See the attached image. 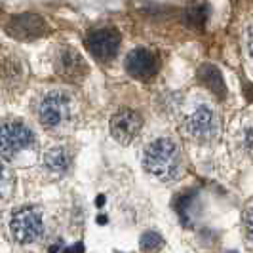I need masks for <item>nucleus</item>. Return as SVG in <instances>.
<instances>
[{"instance_id":"nucleus-1","label":"nucleus","mask_w":253,"mask_h":253,"mask_svg":"<svg viewBox=\"0 0 253 253\" xmlns=\"http://www.w3.org/2000/svg\"><path fill=\"white\" fill-rule=\"evenodd\" d=\"M143 166L147 173L158 181H171L177 177L179 168H181V152L175 141L160 137L152 141L147 147L143 156Z\"/></svg>"},{"instance_id":"nucleus-2","label":"nucleus","mask_w":253,"mask_h":253,"mask_svg":"<svg viewBox=\"0 0 253 253\" xmlns=\"http://www.w3.org/2000/svg\"><path fill=\"white\" fill-rule=\"evenodd\" d=\"M10 230L12 236L19 244H33L42 238L44 234V221L37 208H17L13 211L12 221H10Z\"/></svg>"},{"instance_id":"nucleus-3","label":"nucleus","mask_w":253,"mask_h":253,"mask_svg":"<svg viewBox=\"0 0 253 253\" xmlns=\"http://www.w3.org/2000/svg\"><path fill=\"white\" fill-rule=\"evenodd\" d=\"M6 33L19 42H33L48 33V23L35 12L15 13L6 23Z\"/></svg>"},{"instance_id":"nucleus-4","label":"nucleus","mask_w":253,"mask_h":253,"mask_svg":"<svg viewBox=\"0 0 253 253\" xmlns=\"http://www.w3.org/2000/svg\"><path fill=\"white\" fill-rule=\"evenodd\" d=\"M35 143V133L23 122H8L0 127V156L13 158Z\"/></svg>"},{"instance_id":"nucleus-5","label":"nucleus","mask_w":253,"mask_h":253,"mask_svg":"<svg viewBox=\"0 0 253 253\" xmlns=\"http://www.w3.org/2000/svg\"><path fill=\"white\" fill-rule=\"evenodd\" d=\"M86 48L89 50V53L101 61L107 63L116 57L118 48H120V33L114 27H101L91 31L86 37Z\"/></svg>"},{"instance_id":"nucleus-6","label":"nucleus","mask_w":253,"mask_h":253,"mask_svg":"<svg viewBox=\"0 0 253 253\" xmlns=\"http://www.w3.org/2000/svg\"><path fill=\"white\" fill-rule=\"evenodd\" d=\"M71 103L63 91H50L38 107V120L48 129L59 127L69 118Z\"/></svg>"},{"instance_id":"nucleus-7","label":"nucleus","mask_w":253,"mask_h":253,"mask_svg":"<svg viewBox=\"0 0 253 253\" xmlns=\"http://www.w3.org/2000/svg\"><path fill=\"white\" fill-rule=\"evenodd\" d=\"M109 127H111V135L114 139L122 145H127L139 135L141 127H143V118L139 113L131 109H122L113 114Z\"/></svg>"},{"instance_id":"nucleus-8","label":"nucleus","mask_w":253,"mask_h":253,"mask_svg":"<svg viewBox=\"0 0 253 253\" xmlns=\"http://www.w3.org/2000/svg\"><path fill=\"white\" fill-rule=\"evenodd\" d=\"M55 71L61 78L69 80V82H80L88 75L89 67L76 50L61 48L55 55Z\"/></svg>"},{"instance_id":"nucleus-9","label":"nucleus","mask_w":253,"mask_h":253,"mask_svg":"<svg viewBox=\"0 0 253 253\" xmlns=\"http://www.w3.org/2000/svg\"><path fill=\"white\" fill-rule=\"evenodd\" d=\"M187 131L194 139L211 141L219 131V120L210 107H198L187 118Z\"/></svg>"},{"instance_id":"nucleus-10","label":"nucleus","mask_w":253,"mask_h":253,"mask_svg":"<svg viewBox=\"0 0 253 253\" xmlns=\"http://www.w3.org/2000/svg\"><path fill=\"white\" fill-rule=\"evenodd\" d=\"M124 67H126V73H129L133 78L147 80L158 73V59L152 51L145 48H135L127 53Z\"/></svg>"},{"instance_id":"nucleus-11","label":"nucleus","mask_w":253,"mask_h":253,"mask_svg":"<svg viewBox=\"0 0 253 253\" xmlns=\"http://www.w3.org/2000/svg\"><path fill=\"white\" fill-rule=\"evenodd\" d=\"M198 80L202 82L210 91H213L217 97H225L227 95V84L225 78L221 75V71L217 69L215 65L206 63L198 69Z\"/></svg>"},{"instance_id":"nucleus-12","label":"nucleus","mask_w":253,"mask_h":253,"mask_svg":"<svg viewBox=\"0 0 253 253\" xmlns=\"http://www.w3.org/2000/svg\"><path fill=\"white\" fill-rule=\"evenodd\" d=\"M69 164H71V156L65 151V147H53L44 154V166L51 173L61 175L69 169Z\"/></svg>"},{"instance_id":"nucleus-13","label":"nucleus","mask_w":253,"mask_h":253,"mask_svg":"<svg viewBox=\"0 0 253 253\" xmlns=\"http://www.w3.org/2000/svg\"><path fill=\"white\" fill-rule=\"evenodd\" d=\"M208 21V6L206 4H196L190 6L189 10L185 12V23L194 29H202Z\"/></svg>"},{"instance_id":"nucleus-14","label":"nucleus","mask_w":253,"mask_h":253,"mask_svg":"<svg viewBox=\"0 0 253 253\" xmlns=\"http://www.w3.org/2000/svg\"><path fill=\"white\" fill-rule=\"evenodd\" d=\"M196 196L192 194V192H187L185 196H181L175 204V208H177V213L179 217L183 219V223H189L190 221V208H192V200H194Z\"/></svg>"},{"instance_id":"nucleus-15","label":"nucleus","mask_w":253,"mask_h":253,"mask_svg":"<svg viewBox=\"0 0 253 253\" xmlns=\"http://www.w3.org/2000/svg\"><path fill=\"white\" fill-rule=\"evenodd\" d=\"M162 248V236L156 234V232H145L141 236V250H147V252H152V250H158Z\"/></svg>"},{"instance_id":"nucleus-16","label":"nucleus","mask_w":253,"mask_h":253,"mask_svg":"<svg viewBox=\"0 0 253 253\" xmlns=\"http://www.w3.org/2000/svg\"><path fill=\"white\" fill-rule=\"evenodd\" d=\"M8 187H10V173H8V169L4 166L0 164V198L6 196Z\"/></svg>"},{"instance_id":"nucleus-17","label":"nucleus","mask_w":253,"mask_h":253,"mask_svg":"<svg viewBox=\"0 0 253 253\" xmlns=\"http://www.w3.org/2000/svg\"><path fill=\"white\" fill-rule=\"evenodd\" d=\"M244 228H246V234L253 240V208L248 210L244 215Z\"/></svg>"},{"instance_id":"nucleus-18","label":"nucleus","mask_w":253,"mask_h":253,"mask_svg":"<svg viewBox=\"0 0 253 253\" xmlns=\"http://www.w3.org/2000/svg\"><path fill=\"white\" fill-rule=\"evenodd\" d=\"M248 51H250V55L253 57V25L248 31Z\"/></svg>"},{"instance_id":"nucleus-19","label":"nucleus","mask_w":253,"mask_h":253,"mask_svg":"<svg viewBox=\"0 0 253 253\" xmlns=\"http://www.w3.org/2000/svg\"><path fill=\"white\" fill-rule=\"evenodd\" d=\"M67 252H82L84 250V246L82 244H76V246H71V248H65Z\"/></svg>"}]
</instances>
